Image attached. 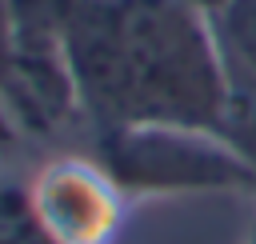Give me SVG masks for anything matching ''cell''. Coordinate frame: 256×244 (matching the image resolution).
<instances>
[{
    "mask_svg": "<svg viewBox=\"0 0 256 244\" xmlns=\"http://www.w3.org/2000/svg\"><path fill=\"white\" fill-rule=\"evenodd\" d=\"M220 32L248 76H256V0H232L220 16Z\"/></svg>",
    "mask_w": 256,
    "mask_h": 244,
    "instance_id": "277c9868",
    "label": "cell"
},
{
    "mask_svg": "<svg viewBox=\"0 0 256 244\" xmlns=\"http://www.w3.org/2000/svg\"><path fill=\"white\" fill-rule=\"evenodd\" d=\"M124 44V108L136 124H220L228 80L200 16L180 0H116Z\"/></svg>",
    "mask_w": 256,
    "mask_h": 244,
    "instance_id": "6da1fadb",
    "label": "cell"
},
{
    "mask_svg": "<svg viewBox=\"0 0 256 244\" xmlns=\"http://www.w3.org/2000/svg\"><path fill=\"white\" fill-rule=\"evenodd\" d=\"M16 56V0H0V88L8 84Z\"/></svg>",
    "mask_w": 256,
    "mask_h": 244,
    "instance_id": "5b68a950",
    "label": "cell"
},
{
    "mask_svg": "<svg viewBox=\"0 0 256 244\" xmlns=\"http://www.w3.org/2000/svg\"><path fill=\"white\" fill-rule=\"evenodd\" d=\"M180 4H184V8H192L196 16H220L232 0H180Z\"/></svg>",
    "mask_w": 256,
    "mask_h": 244,
    "instance_id": "8992f818",
    "label": "cell"
},
{
    "mask_svg": "<svg viewBox=\"0 0 256 244\" xmlns=\"http://www.w3.org/2000/svg\"><path fill=\"white\" fill-rule=\"evenodd\" d=\"M44 212H48V220L60 228V232H68V236H92L104 220V196L96 192V184L92 180H84V176H76V172H64V176H56L52 180V192H48V204H44Z\"/></svg>",
    "mask_w": 256,
    "mask_h": 244,
    "instance_id": "7a4b0ae2",
    "label": "cell"
},
{
    "mask_svg": "<svg viewBox=\"0 0 256 244\" xmlns=\"http://www.w3.org/2000/svg\"><path fill=\"white\" fill-rule=\"evenodd\" d=\"M220 124H228L240 156H248L256 164V76H248L240 88H228Z\"/></svg>",
    "mask_w": 256,
    "mask_h": 244,
    "instance_id": "3957f363",
    "label": "cell"
}]
</instances>
